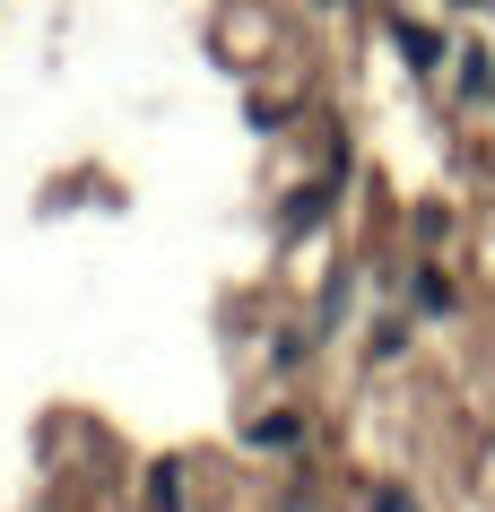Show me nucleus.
<instances>
[{
	"instance_id": "obj_1",
	"label": "nucleus",
	"mask_w": 495,
	"mask_h": 512,
	"mask_svg": "<svg viewBox=\"0 0 495 512\" xmlns=\"http://www.w3.org/2000/svg\"><path fill=\"white\" fill-rule=\"evenodd\" d=\"M400 53H409V61H435L443 44H435V35H426V27H400Z\"/></svg>"
}]
</instances>
